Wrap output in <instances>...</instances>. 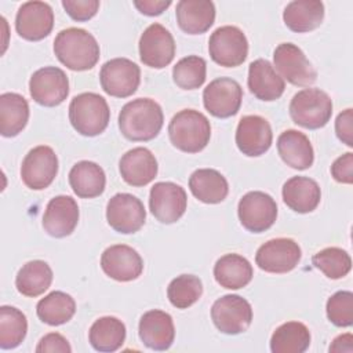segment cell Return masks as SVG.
<instances>
[{
    "label": "cell",
    "instance_id": "obj_1",
    "mask_svg": "<svg viewBox=\"0 0 353 353\" xmlns=\"http://www.w3.org/2000/svg\"><path fill=\"white\" fill-rule=\"evenodd\" d=\"M164 116L161 106L150 98H137L127 102L119 114L121 134L137 142L156 138L163 127Z\"/></svg>",
    "mask_w": 353,
    "mask_h": 353
},
{
    "label": "cell",
    "instance_id": "obj_2",
    "mask_svg": "<svg viewBox=\"0 0 353 353\" xmlns=\"http://www.w3.org/2000/svg\"><path fill=\"white\" fill-rule=\"evenodd\" d=\"M54 52L58 61L68 69L81 72L97 65L101 50L91 33L81 28H68L57 34Z\"/></svg>",
    "mask_w": 353,
    "mask_h": 353
},
{
    "label": "cell",
    "instance_id": "obj_3",
    "mask_svg": "<svg viewBox=\"0 0 353 353\" xmlns=\"http://www.w3.org/2000/svg\"><path fill=\"white\" fill-rule=\"evenodd\" d=\"M168 137L176 149L185 153H197L210 142L211 124L201 112L183 109L171 119Z\"/></svg>",
    "mask_w": 353,
    "mask_h": 353
},
{
    "label": "cell",
    "instance_id": "obj_4",
    "mask_svg": "<svg viewBox=\"0 0 353 353\" xmlns=\"http://www.w3.org/2000/svg\"><path fill=\"white\" fill-rule=\"evenodd\" d=\"M110 120V109L103 97L95 92L76 95L69 105V121L84 137H95L105 131Z\"/></svg>",
    "mask_w": 353,
    "mask_h": 353
},
{
    "label": "cell",
    "instance_id": "obj_5",
    "mask_svg": "<svg viewBox=\"0 0 353 353\" xmlns=\"http://www.w3.org/2000/svg\"><path fill=\"white\" fill-rule=\"evenodd\" d=\"M288 110L295 124L307 130H317L330 121L332 101L320 88H303L292 97Z\"/></svg>",
    "mask_w": 353,
    "mask_h": 353
},
{
    "label": "cell",
    "instance_id": "obj_6",
    "mask_svg": "<svg viewBox=\"0 0 353 353\" xmlns=\"http://www.w3.org/2000/svg\"><path fill=\"white\" fill-rule=\"evenodd\" d=\"M211 59L225 68L240 66L248 55V41L241 29L225 25L215 29L208 40Z\"/></svg>",
    "mask_w": 353,
    "mask_h": 353
},
{
    "label": "cell",
    "instance_id": "obj_7",
    "mask_svg": "<svg viewBox=\"0 0 353 353\" xmlns=\"http://www.w3.org/2000/svg\"><path fill=\"white\" fill-rule=\"evenodd\" d=\"M102 90L116 98L131 97L141 83L139 66L127 58H113L105 62L99 72Z\"/></svg>",
    "mask_w": 353,
    "mask_h": 353
},
{
    "label": "cell",
    "instance_id": "obj_8",
    "mask_svg": "<svg viewBox=\"0 0 353 353\" xmlns=\"http://www.w3.org/2000/svg\"><path fill=\"white\" fill-rule=\"evenodd\" d=\"M211 319L221 332L237 335L247 331L251 325L252 307L250 302L240 295H223L214 302Z\"/></svg>",
    "mask_w": 353,
    "mask_h": 353
},
{
    "label": "cell",
    "instance_id": "obj_9",
    "mask_svg": "<svg viewBox=\"0 0 353 353\" xmlns=\"http://www.w3.org/2000/svg\"><path fill=\"white\" fill-rule=\"evenodd\" d=\"M237 214L243 228L252 233H262L276 222L277 204L270 194L254 190L240 199Z\"/></svg>",
    "mask_w": 353,
    "mask_h": 353
},
{
    "label": "cell",
    "instance_id": "obj_10",
    "mask_svg": "<svg viewBox=\"0 0 353 353\" xmlns=\"http://www.w3.org/2000/svg\"><path fill=\"white\" fill-rule=\"evenodd\" d=\"M274 66L288 83L299 87L310 85L317 79V72L303 51L292 43H281L273 52Z\"/></svg>",
    "mask_w": 353,
    "mask_h": 353
},
{
    "label": "cell",
    "instance_id": "obj_11",
    "mask_svg": "<svg viewBox=\"0 0 353 353\" xmlns=\"http://www.w3.org/2000/svg\"><path fill=\"white\" fill-rule=\"evenodd\" d=\"M29 92L33 101L41 106H58L69 94L68 76L57 66L40 68L29 80Z\"/></svg>",
    "mask_w": 353,
    "mask_h": 353
},
{
    "label": "cell",
    "instance_id": "obj_12",
    "mask_svg": "<svg viewBox=\"0 0 353 353\" xmlns=\"http://www.w3.org/2000/svg\"><path fill=\"white\" fill-rule=\"evenodd\" d=\"M302 256L301 247L292 239L279 237L262 244L255 254V263L268 273H287L296 268Z\"/></svg>",
    "mask_w": 353,
    "mask_h": 353
},
{
    "label": "cell",
    "instance_id": "obj_13",
    "mask_svg": "<svg viewBox=\"0 0 353 353\" xmlns=\"http://www.w3.org/2000/svg\"><path fill=\"white\" fill-rule=\"evenodd\" d=\"M58 174V157L52 148L40 145L29 150L21 165L22 182L33 190L48 188Z\"/></svg>",
    "mask_w": 353,
    "mask_h": 353
},
{
    "label": "cell",
    "instance_id": "obj_14",
    "mask_svg": "<svg viewBox=\"0 0 353 353\" xmlns=\"http://www.w3.org/2000/svg\"><path fill=\"white\" fill-rule=\"evenodd\" d=\"M243 88L230 77L212 80L203 91V103L210 114L219 119L234 116L241 106Z\"/></svg>",
    "mask_w": 353,
    "mask_h": 353
},
{
    "label": "cell",
    "instance_id": "obj_15",
    "mask_svg": "<svg viewBox=\"0 0 353 353\" xmlns=\"http://www.w3.org/2000/svg\"><path fill=\"white\" fill-rule=\"evenodd\" d=\"M175 57V41L168 29L160 23L149 25L139 39V58L154 69L165 68Z\"/></svg>",
    "mask_w": 353,
    "mask_h": 353
},
{
    "label": "cell",
    "instance_id": "obj_16",
    "mask_svg": "<svg viewBox=\"0 0 353 353\" xmlns=\"http://www.w3.org/2000/svg\"><path fill=\"white\" fill-rule=\"evenodd\" d=\"M106 219L113 230L131 234L143 226L146 211L142 201L134 194L117 193L108 201Z\"/></svg>",
    "mask_w": 353,
    "mask_h": 353
},
{
    "label": "cell",
    "instance_id": "obj_17",
    "mask_svg": "<svg viewBox=\"0 0 353 353\" xmlns=\"http://www.w3.org/2000/svg\"><path fill=\"white\" fill-rule=\"evenodd\" d=\"M188 196L182 186L174 182H157L149 194V208L161 223L176 222L186 211Z\"/></svg>",
    "mask_w": 353,
    "mask_h": 353
},
{
    "label": "cell",
    "instance_id": "obj_18",
    "mask_svg": "<svg viewBox=\"0 0 353 353\" xmlns=\"http://www.w3.org/2000/svg\"><path fill=\"white\" fill-rule=\"evenodd\" d=\"M54 28V12L48 3L26 1L15 17L17 33L29 41H39L47 37Z\"/></svg>",
    "mask_w": 353,
    "mask_h": 353
},
{
    "label": "cell",
    "instance_id": "obj_19",
    "mask_svg": "<svg viewBox=\"0 0 353 353\" xmlns=\"http://www.w3.org/2000/svg\"><path fill=\"white\" fill-rule=\"evenodd\" d=\"M101 268L116 281H132L142 274L143 261L137 250L125 244L108 247L101 255Z\"/></svg>",
    "mask_w": 353,
    "mask_h": 353
},
{
    "label": "cell",
    "instance_id": "obj_20",
    "mask_svg": "<svg viewBox=\"0 0 353 353\" xmlns=\"http://www.w3.org/2000/svg\"><path fill=\"white\" fill-rule=\"evenodd\" d=\"M273 141V132L266 119L258 114L241 117L236 130V145L239 150L248 157L262 156L269 150Z\"/></svg>",
    "mask_w": 353,
    "mask_h": 353
},
{
    "label": "cell",
    "instance_id": "obj_21",
    "mask_svg": "<svg viewBox=\"0 0 353 353\" xmlns=\"http://www.w3.org/2000/svg\"><path fill=\"white\" fill-rule=\"evenodd\" d=\"M79 222V205L70 196H55L46 207L43 215L44 230L57 239L72 234Z\"/></svg>",
    "mask_w": 353,
    "mask_h": 353
},
{
    "label": "cell",
    "instance_id": "obj_22",
    "mask_svg": "<svg viewBox=\"0 0 353 353\" xmlns=\"http://www.w3.org/2000/svg\"><path fill=\"white\" fill-rule=\"evenodd\" d=\"M138 332L146 347L152 350H167L171 347L175 338L172 317L159 309L149 310L141 317Z\"/></svg>",
    "mask_w": 353,
    "mask_h": 353
},
{
    "label": "cell",
    "instance_id": "obj_23",
    "mask_svg": "<svg viewBox=\"0 0 353 353\" xmlns=\"http://www.w3.org/2000/svg\"><path fill=\"white\" fill-rule=\"evenodd\" d=\"M119 170L124 182L131 186H145L157 175V160L146 148H134L125 152L119 163Z\"/></svg>",
    "mask_w": 353,
    "mask_h": 353
},
{
    "label": "cell",
    "instance_id": "obj_24",
    "mask_svg": "<svg viewBox=\"0 0 353 353\" xmlns=\"http://www.w3.org/2000/svg\"><path fill=\"white\" fill-rule=\"evenodd\" d=\"M248 88L251 94L261 101L279 99L285 88L284 79L276 72L268 59H255L248 68Z\"/></svg>",
    "mask_w": 353,
    "mask_h": 353
},
{
    "label": "cell",
    "instance_id": "obj_25",
    "mask_svg": "<svg viewBox=\"0 0 353 353\" xmlns=\"http://www.w3.org/2000/svg\"><path fill=\"white\" fill-rule=\"evenodd\" d=\"M179 28L188 34L207 32L215 21V6L208 0H181L175 10Z\"/></svg>",
    "mask_w": 353,
    "mask_h": 353
},
{
    "label": "cell",
    "instance_id": "obj_26",
    "mask_svg": "<svg viewBox=\"0 0 353 353\" xmlns=\"http://www.w3.org/2000/svg\"><path fill=\"white\" fill-rule=\"evenodd\" d=\"M283 200L292 211L307 214L317 208L321 200L319 183L309 176H292L283 185Z\"/></svg>",
    "mask_w": 353,
    "mask_h": 353
},
{
    "label": "cell",
    "instance_id": "obj_27",
    "mask_svg": "<svg viewBox=\"0 0 353 353\" xmlns=\"http://www.w3.org/2000/svg\"><path fill=\"white\" fill-rule=\"evenodd\" d=\"M277 152L281 160L295 170H306L314 161V152L309 138L296 130H287L279 135Z\"/></svg>",
    "mask_w": 353,
    "mask_h": 353
},
{
    "label": "cell",
    "instance_id": "obj_28",
    "mask_svg": "<svg viewBox=\"0 0 353 353\" xmlns=\"http://www.w3.org/2000/svg\"><path fill=\"white\" fill-rule=\"evenodd\" d=\"M69 185L74 194L81 199L101 196L105 190L106 175L101 165L94 161L83 160L76 163L69 171Z\"/></svg>",
    "mask_w": 353,
    "mask_h": 353
},
{
    "label": "cell",
    "instance_id": "obj_29",
    "mask_svg": "<svg viewBox=\"0 0 353 353\" xmlns=\"http://www.w3.org/2000/svg\"><path fill=\"white\" fill-rule=\"evenodd\" d=\"M285 26L296 33L317 29L324 19V4L319 0H294L283 12Z\"/></svg>",
    "mask_w": 353,
    "mask_h": 353
},
{
    "label": "cell",
    "instance_id": "obj_30",
    "mask_svg": "<svg viewBox=\"0 0 353 353\" xmlns=\"http://www.w3.org/2000/svg\"><path fill=\"white\" fill-rule=\"evenodd\" d=\"M189 189L197 200L205 204H218L229 193L226 178L212 168L196 170L189 178Z\"/></svg>",
    "mask_w": 353,
    "mask_h": 353
},
{
    "label": "cell",
    "instance_id": "obj_31",
    "mask_svg": "<svg viewBox=\"0 0 353 353\" xmlns=\"http://www.w3.org/2000/svg\"><path fill=\"white\" fill-rule=\"evenodd\" d=\"M254 276L250 261L239 254H226L221 256L214 266V277L216 283L228 290H239L245 287Z\"/></svg>",
    "mask_w": 353,
    "mask_h": 353
},
{
    "label": "cell",
    "instance_id": "obj_32",
    "mask_svg": "<svg viewBox=\"0 0 353 353\" xmlns=\"http://www.w3.org/2000/svg\"><path fill=\"white\" fill-rule=\"evenodd\" d=\"M28 101L17 92H4L0 95V132L11 138L18 135L28 124Z\"/></svg>",
    "mask_w": 353,
    "mask_h": 353
},
{
    "label": "cell",
    "instance_id": "obj_33",
    "mask_svg": "<svg viewBox=\"0 0 353 353\" xmlns=\"http://www.w3.org/2000/svg\"><path fill=\"white\" fill-rule=\"evenodd\" d=\"M88 341L98 352H116L125 341V325L113 316L99 317L88 331Z\"/></svg>",
    "mask_w": 353,
    "mask_h": 353
},
{
    "label": "cell",
    "instance_id": "obj_34",
    "mask_svg": "<svg viewBox=\"0 0 353 353\" xmlns=\"http://www.w3.org/2000/svg\"><path fill=\"white\" fill-rule=\"evenodd\" d=\"M52 283V270L44 261L34 259L26 262L17 273L15 287L19 294L25 296H39Z\"/></svg>",
    "mask_w": 353,
    "mask_h": 353
},
{
    "label": "cell",
    "instance_id": "obj_35",
    "mask_svg": "<svg viewBox=\"0 0 353 353\" xmlns=\"http://www.w3.org/2000/svg\"><path fill=\"white\" fill-rule=\"evenodd\" d=\"M310 345V331L299 321H287L276 328L270 338L273 353H303Z\"/></svg>",
    "mask_w": 353,
    "mask_h": 353
},
{
    "label": "cell",
    "instance_id": "obj_36",
    "mask_svg": "<svg viewBox=\"0 0 353 353\" xmlns=\"http://www.w3.org/2000/svg\"><path fill=\"white\" fill-rule=\"evenodd\" d=\"M76 312L74 299L62 291H52L37 302L36 313L39 319L48 325H61L68 323Z\"/></svg>",
    "mask_w": 353,
    "mask_h": 353
},
{
    "label": "cell",
    "instance_id": "obj_37",
    "mask_svg": "<svg viewBox=\"0 0 353 353\" xmlns=\"http://www.w3.org/2000/svg\"><path fill=\"white\" fill-rule=\"evenodd\" d=\"M28 331L26 316L14 306L0 307V347L14 349L22 343Z\"/></svg>",
    "mask_w": 353,
    "mask_h": 353
},
{
    "label": "cell",
    "instance_id": "obj_38",
    "mask_svg": "<svg viewBox=\"0 0 353 353\" xmlns=\"http://www.w3.org/2000/svg\"><path fill=\"white\" fill-rule=\"evenodd\" d=\"M207 63L199 55H189L179 59L172 68L174 83L182 90H196L205 81Z\"/></svg>",
    "mask_w": 353,
    "mask_h": 353
},
{
    "label": "cell",
    "instance_id": "obj_39",
    "mask_svg": "<svg viewBox=\"0 0 353 353\" xmlns=\"http://www.w3.org/2000/svg\"><path fill=\"white\" fill-rule=\"evenodd\" d=\"M203 295V283L197 276L181 274L171 280L167 288V296L176 309H188Z\"/></svg>",
    "mask_w": 353,
    "mask_h": 353
},
{
    "label": "cell",
    "instance_id": "obj_40",
    "mask_svg": "<svg viewBox=\"0 0 353 353\" xmlns=\"http://www.w3.org/2000/svg\"><path fill=\"white\" fill-rule=\"evenodd\" d=\"M316 269L324 273L328 279L336 280L345 277L352 269L350 255L339 247H327L316 252L312 258Z\"/></svg>",
    "mask_w": 353,
    "mask_h": 353
},
{
    "label": "cell",
    "instance_id": "obj_41",
    "mask_svg": "<svg viewBox=\"0 0 353 353\" xmlns=\"http://www.w3.org/2000/svg\"><path fill=\"white\" fill-rule=\"evenodd\" d=\"M327 317L336 327H350L353 324V294L338 291L327 301Z\"/></svg>",
    "mask_w": 353,
    "mask_h": 353
},
{
    "label": "cell",
    "instance_id": "obj_42",
    "mask_svg": "<svg viewBox=\"0 0 353 353\" xmlns=\"http://www.w3.org/2000/svg\"><path fill=\"white\" fill-rule=\"evenodd\" d=\"M62 7L66 14L79 22H84L91 19L99 8L98 0H63Z\"/></svg>",
    "mask_w": 353,
    "mask_h": 353
},
{
    "label": "cell",
    "instance_id": "obj_43",
    "mask_svg": "<svg viewBox=\"0 0 353 353\" xmlns=\"http://www.w3.org/2000/svg\"><path fill=\"white\" fill-rule=\"evenodd\" d=\"M331 175L336 182L350 185L353 182V153L347 152L331 165Z\"/></svg>",
    "mask_w": 353,
    "mask_h": 353
},
{
    "label": "cell",
    "instance_id": "obj_44",
    "mask_svg": "<svg viewBox=\"0 0 353 353\" xmlns=\"http://www.w3.org/2000/svg\"><path fill=\"white\" fill-rule=\"evenodd\" d=\"M36 352L37 353H47V352L70 353L72 347L63 335L58 332H50L40 339V342L36 346Z\"/></svg>",
    "mask_w": 353,
    "mask_h": 353
},
{
    "label": "cell",
    "instance_id": "obj_45",
    "mask_svg": "<svg viewBox=\"0 0 353 353\" xmlns=\"http://www.w3.org/2000/svg\"><path fill=\"white\" fill-rule=\"evenodd\" d=\"M335 131L338 138L347 145L349 148L353 146V110L346 109L338 114L335 120Z\"/></svg>",
    "mask_w": 353,
    "mask_h": 353
},
{
    "label": "cell",
    "instance_id": "obj_46",
    "mask_svg": "<svg viewBox=\"0 0 353 353\" xmlns=\"http://www.w3.org/2000/svg\"><path fill=\"white\" fill-rule=\"evenodd\" d=\"M134 6L138 8L141 14L154 17L165 11L171 6V1L170 0L167 1L165 0H135Z\"/></svg>",
    "mask_w": 353,
    "mask_h": 353
},
{
    "label": "cell",
    "instance_id": "obj_47",
    "mask_svg": "<svg viewBox=\"0 0 353 353\" xmlns=\"http://www.w3.org/2000/svg\"><path fill=\"white\" fill-rule=\"evenodd\" d=\"M330 352H347V353H352L353 352V336L350 332L347 334H342L339 336H336L331 346H330Z\"/></svg>",
    "mask_w": 353,
    "mask_h": 353
}]
</instances>
